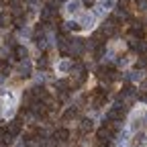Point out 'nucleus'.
I'll return each mask as SVG.
<instances>
[{"label":"nucleus","instance_id":"3","mask_svg":"<svg viewBox=\"0 0 147 147\" xmlns=\"http://www.w3.org/2000/svg\"><path fill=\"white\" fill-rule=\"evenodd\" d=\"M131 78H133V82H139V80L143 78V74H141V71H133V76H131Z\"/></svg>","mask_w":147,"mask_h":147},{"label":"nucleus","instance_id":"1","mask_svg":"<svg viewBox=\"0 0 147 147\" xmlns=\"http://www.w3.org/2000/svg\"><path fill=\"white\" fill-rule=\"evenodd\" d=\"M117 147H147V106L145 104H137L131 110L129 121L117 141Z\"/></svg>","mask_w":147,"mask_h":147},{"label":"nucleus","instance_id":"2","mask_svg":"<svg viewBox=\"0 0 147 147\" xmlns=\"http://www.w3.org/2000/svg\"><path fill=\"white\" fill-rule=\"evenodd\" d=\"M69 67H71V61L69 59H59L57 61V65H55V69H57V74H59V76H63V74H67L69 71Z\"/></svg>","mask_w":147,"mask_h":147}]
</instances>
